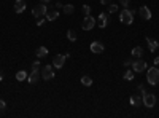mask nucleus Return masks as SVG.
<instances>
[{
    "instance_id": "nucleus-1",
    "label": "nucleus",
    "mask_w": 159,
    "mask_h": 118,
    "mask_svg": "<svg viewBox=\"0 0 159 118\" xmlns=\"http://www.w3.org/2000/svg\"><path fill=\"white\" fill-rule=\"evenodd\" d=\"M147 81L150 83V85H157V83H159V69H157V66L148 69V72H147Z\"/></svg>"
},
{
    "instance_id": "nucleus-2",
    "label": "nucleus",
    "mask_w": 159,
    "mask_h": 118,
    "mask_svg": "<svg viewBox=\"0 0 159 118\" xmlns=\"http://www.w3.org/2000/svg\"><path fill=\"white\" fill-rule=\"evenodd\" d=\"M119 19H121V23L123 24H132L134 23V15H132V11H130L129 8H124L121 13H119Z\"/></svg>"
},
{
    "instance_id": "nucleus-3",
    "label": "nucleus",
    "mask_w": 159,
    "mask_h": 118,
    "mask_svg": "<svg viewBox=\"0 0 159 118\" xmlns=\"http://www.w3.org/2000/svg\"><path fill=\"white\" fill-rule=\"evenodd\" d=\"M143 105L145 107H148V109H153L156 105V96L153 93H145L143 96Z\"/></svg>"
},
{
    "instance_id": "nucleus-4",
    "label": "nucleus",
    "mask_w": 159,
    "mask_h": 118,
    "mask_svg": "<svg viewBox=\"0 0 159 118\" xmlns=\"http://www.w3.org/2000/svg\"><path fill=\"white\" fill-rule=\"evenodd\" d=\"M132 69H134L135 73H142L145 69H148V66H147V62H145L143 59L137 58L135 61H132Z\"/></svg>"
},
{
    "instance_id": "nucleus-5",
    "label": "nucleus",
    "mask_w": 159,
    "mask_h": 118,
    "mask_svg": "<svg viewBox=\"0 0 159 118\" xmlns=\"http://www.w3.org/2000/svg\"><path fill=\"white\" fill-rule=\"evenodd\" d=\"M46 11H48L46 3H40V5H37V6H33L32 15H33V18H43V16L46 15Z\"/></svg>"
},
{
    "instance_id": "nucleus-6",
    "label": "nucleus",
    "mask_w": 159,
    "mask_h": 118,
    "mask_svg": "<svg viewBox=\"0 0 159 118\" xmlns=\"http://www.w3.org/2000/svg\"><path fill=\"white\" fill-rule=\"evenodd\" d=\"M41 78L46 80V81L54 78V69H53V66H45L43 69H41Z\"/></svg>"
},
{
    "instance_id": "nucleus-7",
    "label": "nucleus",
    "mask_w": 159,
    "mask_h": 118,
    "mask_svg": "<svg viewBox=\"0 0 159 118\" xmlns=\"http://www.w3.org/2000/svg\"><path fill=\"white\" fill-rule=\"evenodd\" d=\"M94 26H95V19L91 15L85 16V21H83V30H92Z\"/></svg>"
},
{
    "instance_id": "nucleus-8",
    "label": "nucleus",
    "mask_w": 159,
    "mask_h": 118,
    "mask_svg": "<svg viewBox=\"0 0 159 118\" xmlns=\"http://www.w3.org/2000/svg\"><path fill=\"white\" fill-rule=\"evenodd\" d=\"M65 54H57V56H54V61H53V67L54 69H62L65 64Z\"/></svg>"
},
{
    "instance_id": "nucleus-9",
    "label": "nucleus",
    "mask_w": 159,
    "mask_h": 118,
    "mask_svg": "<svg viewBox=\"0 0 159 118\" xmlns=\"http://www.w3.org/2000/svg\"><path fill=\"white\" fill-rule=\"evenodd\" d=\"M108 23H110V19H108V15H105V13H100L99 18H97V21H95V24H97V26L100 27V29L107 27V26H108Z\"/></svg>"
},
{
    "instance_id": "nucleus-10",
    "label": "nucleus",
    "mask_w": 159,
    "mask_h": 118,
    "mask_svg": "<svg viewBox=\"0 0 159 118\" xmlns=\"http://www.w3.org/2000/svg\"><path fill=\"white\" fill-rule=\"evenodd\" d=\"M89 48H91V51L95 53V54H100V53H103V50H105V46H103V43H100V41H92Z\"/></svg>"
},
{
    "instance_id": "nucleus-11",
    "label": "nucleus",
    "mask_w": 159,
    "mask_h": 118,
    "mask_svg": "<svg viewBox=\"0 0 159 118\" xmlns=\"http://www.w3.org/2000/svg\"><path fill=\"white\" fill-rule=\"evenodd\" d=\"M139 13H140V16L145 19V21H150L151 19V11H150V8H148V6H140V8H139Z\"/></svg>"
},
{
    "instance_id": "nucleus-12",
    "label": "nucleus",
    "mask_w": 159,
    "mask_h": 118,
    "mask_svg": "<svg viewBox=\"0 0 159 118\" xmlns=\"http://www.w3.org/2000/svg\"><path fill=\"white\" fill-rule=\"evenodd\" d=\"M38 80H40V72L38 70H32L30 75H27V81H29L30 85H35Z\"/></svg>"
},
{
    "instance_id": "nucleus-13",
    "label": "nucleus",
    "mask_w": 159,
    "mask_h": 118,
    "mask_svg": "<svg viewBox=\"0 0 159 118\" xmlns=\"http://www.w3.org/2000/svg\"><path fill=\"white\" fill-rule=\"evenodd\" d=\"M129 104H130V105H134V107H140L143 104V98H142V96H130Z\"/></svg>"
},
{
    "instance_id": "nucleus-14",
    "label": "nucleus",
    "mask_w": 159,
    "mask_h": 118,
    "mask_svg": "<svg viewBox=\"0 0 159 118\" xmlns=\"http://www.w3.org/2000/svg\"><path fill=\"white\" fill-rule=\"evenodd\" d=\"M147 43H148V50H150L151 53H154V51L157 50V46H159V43H157V40H154V38H151V37H147Z\"/></svg>"
},
{
    "instance_id": "nucleus-15",
    "label": "nucleus",
    "mask_w": 159,
    "mask_h": 118,
    "mask_svg": "<svg viewBox=\"0 0 159 118\" xmlns=\"http://www.w3.org/2000/svg\"><path fill=\"white\" fill-rule=\"evenodd\" d=\"M26 10V0H16L15 3V11L16 13H22Z\"/></svg>"
},
{
    "instance_id": "nucleus-16",
    "label": "nucleus",
    "mask_w": 159,
    "mask_h": 118,
    "mask_svg": "<svg viewBox=\"0 0 159 118\" xmlns=\"http://www.w3.org/2000/svg\"><path fill=\"white\" fill-rule=\"evenodd\" d=\"M37 58H40V59H43V58H46L48 56V48L46 46H40V48H37Z\"/></svg>"
},
{
    "instance_id": "nucleus-17",
    "label": "nucleus",
    "mask_w": 159,
    "mask_h": 118,
    "mask_svg": "<svg viewBox=\"0 0 159 118\" xmlns=\"http://www.w3.org/2000/svg\"><path fill=\"white\" fill-rule=\"evenodd\" d=\"M46 19L48 21H54V19H57L59 18V11L57 10H53V11H46Z\"/></svg>"
},
{
    "instance_id": "nucleus-18",
    "label": "nucleus",
    "mask_w": 159,
    "mask_h": 118,
    "mask_svg": "<svg viewBox=\"0 0 159 118\" xmlns=\"http://www.w3.org/2000/svg\"><path fill=\"white\" fill-rule=\"evenodd\" d=\"M132 56H134V58L143 56V48H142V46H135L134 50H132Z\"/></svg>"
},
{
    "instance_id": "nucleus-19",
    "label": "nucleus",
    "mask_w": 159,
    "mask_h": 118,
    "mask_svg": "<svg viewBox=\"0 0 159 118\" xmlns=\"http://www.w3.org/2000/svg\"><path fill=\"white\" fill-rule=\"evenodd\" d=\"M64 13L65 15H72V13H75V6L73 5H70V3H67V5H64Z\"/></svg>"
},
{
    "instance_id": "nucleus-20",
    "label": "nucleus",
    "mask_w": 159,
    "mask_h": 118,
    "mask_svg": "<svg viewBox=\"0 0 159 118\" xmlns=\"http://www.w3.org/2000/svg\"><path fill=\"white\" fill-rule=\"evenodd\" d=\"M16 80H18V81L27 80V72H26V70H19V72L16 73Z\"/></svg>"
},
{
    "instance_id": "nucleus-21",
    "label": "nucleus",
    "mask_w": 159,
    "mask_h": 118,
    "mask_svg": "<svg viewBox=\"0 0 159 118\" xmlns=\"http://www.w3.org/2000/svg\"><path fill=\"white\" fill-rule=\"evenodd\" d=\"M81 83H83L85 86H91V85H92V78L88 77V75H83V77H81Z\"/></svg>"
},
{
    "instance_id": "nucleus-22",
    "label": "nucleus",
    "mask_w": 159,
    "mask_h": 118,
    "mask_svg": "<svg viewBox=\"0 0 159 118\" xmlns=\"http://www.w3.org/2000/svg\"><path fill=\"white\" fill-rule=\"evenodd\" d=\"M134 70H126L124 72V80H127V81H132L134 80Z\"/></svg>"
},
{
    "instance_id": "nucleus-23",
    "label": "nucleus",
    "mask_w": 159,
    "mask_h": 118,
    "mask_svg": "<svg viewBox=\"0 0 159 118\" xmlns=\"http://www.w3.org/2000/svg\"><path fill=\"white\" fill-rule=\"evenodd\" d=\"M67 38L68 40H70V41H75V40H77V32H75V30H67Z\"/></svg>"
},
{
    "instance_id": "nucleus-24",
    "label": "nucleus",
    "mask_w": 159,
    "mask_h": 118,
    "mask_svg": "<svg viewBox=\"0 0 159 118\" xmlns=\"http://www.w3.org/2000/svg\"><path fill=\"white\" fill-rule=\"evenodd\" d=\"M81 11H83V15H85V16H89V15H91V6H89V5H83Z\"/></svg>"
},
{
    "instance_id": "nucleus-25",
    "label": "nucleus",
    "mask_w": 159,
    "mask_h": 118,
    "mask_svg": "<svg viewBox=\"0 0 159 118\" xmlns=\"http://www.w3.org/2000/svg\"><path fill=\"white\" fill-rule=\"evenodd\" d=\"M118 11V5L116 3H110L108 5V13H116Z\"/></svg>"
},
{
    "instance_id": "nucleus-26",
    "label": "nucleus",
    "mask_w": 159,
    "mask_h": 118,
    "mask_svg": "<svg viewBox=\"0 0 159 118\" xmlns=\"http://www.w3.org/2000/svg\"><path fill=\"white\" fill-rule=\"evenodd\" d=\"M129 5H130V0H121V6H123V8H129Z\"/></svg>"
},
{
    "instance_id": "nucleus-27",
    "label": "nucleus",
    "mask_w": 159,
    "mask_h": 118,
    "mask_svg": "<svg viewBox=\"0 0 159 118\" xmlns=\"http://www.w3.org/2000/svg\"><path fill=\"white\" fill-rule=\"evenodd\" d=\"M32 70H40V61H35L32 64Z\"/></svg>"
},
{
    "instance_id": "nucleus-28",
    "label": "nucleus",
    "mask_w": 159,
    "mask_h": 118,
    "mask_svg": "<svg viewBox=\"0 0 159 118\" xmlns=\"http://www.w3.org/2000/svg\"><path fill=\"white\" fill-rule=\"evenodd\" d=\"M45 24V18H37V26H43Z\"/></svg>"
},
{
    "instance_id": "nucleus-29",
    "label": "nucleus",
    "mask_w": 159,
    "mask_h": 118,
    "mask_svg": "<svg viewBox=\"0 0 159 118\" xmlns=\"http://www.w3.org/2000/svg\"><path fill=\"white\" fill-rule=\"evenodd\" d=\"M5 107H6L5 101H3V99H0V112H2V110H5Z\"/></svg>"
},
{
    "instance_id": "nucleus-30",
    "label": "nucleus",
    "mask_w": 159,
    "mask_h": 118,
    "mask_svg": "<svg viewBox=\"0 0 159 118\" xmlns=\"http://www.w3.org/2000/svg\"><path fill=\"white\" fill-rule=\"evenodd\" d=\"M54 6H56V10H60V8H64V3L57 2V3H54Z\"/></svg>"
},
{
    "instance_id": "nucleus-31",
    "label": "nucleus",
    "mask_w": 159,
    "mask_h": 118,
    "mask_svg": "<svg viewBox=\"0 0 159 118\" xmlns=\"http://www.w3.org/2000/svg\"><path fill=\"white\" fill-rule=\"evenodd\" d=\"M100 3L102 5H110V3H112V0H100Z\"/></svg>"
},
{
    "instance_id": "nucleus-32",
    "label": "nucleus",
    "mask_w": 159,
    "mask_h": 118,
    "mask_svg": "<svg viewBox=\"0 0 159 118\" xmlns=\"http://www.w3.org/2000/svg\"><path fill=\"white\" fill-rule=\"evenodd\" d=\"M130 64H132V61H130V59H126V61H124V66H130Z\"/></svg>"
},
{
    "instance_id": "nucleus-33",
    "label": "nucleus",
    "mask_w": 159,
    "mask_h": 118,
    "mask_svg": "<svg viewBox=\"0 0 159 118\" xmlns=\"http://www.w3.org/2000/svg\"><path fill=\"white\" fill-rule=\"evenodd\" d=\"M139 89L142 91V94H145V93H147V91H145V88H143V85H139Z\"/></svg>"
},
{
    "instance_id": "nucleus-34",
    "label": "nucleus",
    "mask_w": 159,
    "mask_h": 118,
    "mask_svg": "<svg viewBox=\"0 0 159 118\" xmlns=\"http://www.w3.org/2000/svg\"><path fill=\"white\" fill-rule=\"evenodd\" d=\"M154 66H159V56L154 58Z\"/></svg>"
},
{
    "instance_id": "nucleus-35",
    "label": "nucleus",
    "mask_w": 159,
    "mask_h": 118,
    "mask_svg": "<svg viewBox=\"0 0 159 118\" xmlns=\"http://www.w3.org/2000/svg\"><path fill=\"white\" fill-rule=\"evenodd\" d=\"M3 80V72H2V69H0V81Z\"/></svg>"
},
{
    "instance_id": "nucleus-36",
    "label": "nucleus",
    "mask_w": 159,
    "mask_h": 118,
    "mask_svg": "<svg viewBox=\"0 0 159 118\" xmlns=\"http://www.w3.org/2000/svg\"><path fill=\"white\" fill-rule=\"evenodd\" d=\"M41 3H46L48 5V3H51V0H41Z\"/></svg>"
}]
</instances>
